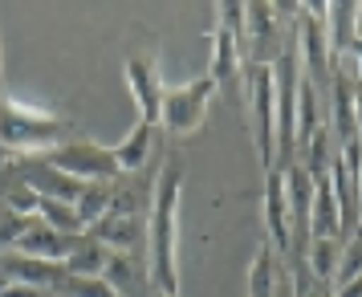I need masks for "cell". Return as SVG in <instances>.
Wrapping results in <instances>:
<instances>
[{
  "label": "cell",
  "instance_id": "18",
  "mask_svg": "<svg viewBox=\"0 0 362 297\" xmlns=\"http://www.w3.org/2000/svg\"><path fill=\"white\" fill-rule=\"evenodd\" d=\"M326 143H329V127L322 122V127L313 131V139L301 147V155H305V159H301V167H305V175H310L313 183L329 180V163H334V155H329Z\"/></svg>",
  "mask_w": 362,
  "mask_h": 297
},
{
  "label": "cell",
  "instance_id": "12",
  "mask_svg": "<svg viewBox=\"0 0 362 297\" xmlns=\"http://www.w3.org/2000/svg\"><path fill=\"white\" fill-rule=\"evenodd\" d=\"M216 90H228V82L240 78V41L228 33V29H216L212 33V74Z\"/></svg>",
  "mask_w": 362,
  "mask_h": 297
},
{
  "label": "cell",
  "instance_id": "5",
  "mask_svg": "<svg viewBox=\"0 0 362 297\" xmlns=\"http://www.w3.org/2000/svg\"><path fill=\"white\" fill-rule=\"evenodd\" d=\"M220 90H216L212 78H196V82L187 86H167L163 94V127L171 134H196L204 127V115H208V102L216 98Z\"/></svg>",
  "mask_w": 362,
  "mask_h": 297
},
{
  "label": "cell",
  "instance_id": "28",
  "mask_svg": "<svg viewBox=\"0 0 362 297\" xmlns=\"http://www.w3.org/2000/svg\"><path fill=\"white\" fill-rule=\"evenodd\" d=\"M151 297H171V293H151Z\"/></svg>",
  "mask_w": 362,
  "mask_h": 297
},
{
  "label": "cell",
  "instance_id": "13",
  "mask_svg": "<svg viewBox=\"0 0 362 297\" xmlns=\"http://www.w3.org/2000/svg\"><path fill=\"white\" fill-rule=\"evenodd\" d=\"M151 139H155V127L139 118L134 131L127 134L122 143H115V159H118V171H122V175L143 171V163H147V155H151Z\"/></svg>",
  "mask_w": 362,
  "mask_h": 297
},
{
  "label": "cell",
  "instance_id": "25",
  "mask_svg": "<svg viewBox=\"0 0 362 297\" xmlns=\"http://www.w3.org/2000/svg\"><path fill=\"white\" fill-rule=\"evenodd\" d=\"M297 293L301 297H329V289L326 285H310L305 277H297Z\"/></svg>",
  "mask_w": 362,
  "mask_h": 297
},
{
  "label": "cell",
  "instance_id": "27",
  "mask_svg": "<svg viewBox=\"0 0 362 297\" xmlns=\"http://www.w3.org/2000/svg\"><path fill=\"white\" fill-rule=\"evenodd\" d=\"M0 82H4V62H0Z\"/></svg>",
  "mask_w": 362,
  "mask_h": 297
},
{
  "label": "cell",
  "instance_id": "6",
  "mask_svg": "<svg viewBox=\"0 0 362 297\" xmlns=\"http://www.w3.org/2000/svg\"><path fill=\"white\" fill-rule=\"evenodd\" d=\"M122 69H127V86H131V98H134V106H139L143 122L159 127V122H163V94H167V86H163V78H159L155 57L134 53V57H127V66H122Z\"/></svg>",
  "mask_w": 362,
  "mask_h": 297
},
{
  "label": "cell",
  "instance_id": "11",
  "mask_svg": "<svg viewBox=\"0 0 362 297\" xmlns=\"http://www.w3.org/2000/svg\"><path fill=\"white\" fill-rule=\"evenodd\" d=\"M25 187H33L41 199H62V204H78V196L86 192V183L69 180V175H62V171H53L49 163L29 167V175H25Z\"/></svg>",
  "mask_w": 362,
  "mask_h": 297
},
{
  "label": "cell",
  "instance_id": "20",
  "mask_svg": "<svg viewBox=\"0 0 362 297\" xmlns=\"http://www.w3.org/2000/svg\"><path fill=\"white\" fill-rule=\"evenodd\" d=\"M134 257L131 252H110V261H106V269H102V281L110 285V289H118L122 297H131V285H134Z\"/></svg>",
  "mask_w": 362,
  "mask_h": 297
},
{
  "label": "cell",
  "instance_id": "17",
  "mask_svg": "<svg viewBox=\"0 0 362 297\" xmlns=\"http://www.w3.org/2000/svg\"><path fill=\"white\" fill-rule=\"evenodd\" d=\"M110 204H115V183H86V192L78 196V216H82V224H86V232L98 224L102 216L110 212Z\"/></svg>",
  "mask_w": 362,
  "mask_h": 297
},
{
  "label": "cell",
  "instance_id": "23",
  "mask_svg": "<svg viewBox=\"0 0 362 297\" xmlns=\"http://www.w3.org/2000/svg\"><path fill=\"white\" fill-rule=\"evenodd\" d=\"M29 220H33V216H21V212H13V208H8V204H0V245H17V236L25 228H29Z\"/></svg>",
  "mask_w": 362,
  "mask_h": 297
},
{
  "label": "cell",
  "instance_id": "7",
  "mask_svg": "<svg viewBox=\"0 0 362 297\" xmlns=\"http://www.w3.org/2000/svg\"><path fill=\"white\" fill-rule=\"evenodd\" d=\"M0 273L17 285H33L41 293L62 289L69 277L62 261H37V257H21V252H0Z\"/></svg>",
  "mask_w": 362,
  "mask_h": 297
},
{
  "label": "cell",
  "instance_id": "16",
  "mask_svg": "<svg viewBox=\"0 0 362 297\" xmlns=\"http://www.w3.org/2000/svg\"><path fill=\"white\" fill-rule=\"evenodd\" d=\"M37 220H45L62 236H86V224H82V216H78V208L62 204V199H37Z\"/></svg>",
  "mask_w": 362,
  "mask_h": 297
},
{
  "label": "cell",
  "instance_id": "3",
  "mask_svg": "<svg viewBox=\"0 0 362 297\" xmlns=\"http://www.w3.org/2000/svg\"><path fill=\"white\" fill-rule=\"evenodd\" d=\"M245 98H248V122H252V143L261 155L264 175L277 167V86H273V66L245 62Z\"/></svg>",
  "mask_w": 362,
  "mask_h": 297
},
{
  "label": "cell",
  "instance_id": "1",
  "mask_svg": "<svg viewBox=\"0 0 362 297\" xmlns=\"http://www.w3.org/2000/svg\"><path fill=\"white\" fill-rule=\"evenodd\" d=\"M180 192H183L180 163H163L147 220V273L155 293H171V297H180Z\"/></svg>",
  "mask_w": 362,
  "mask_h": 297
},
{
  "label": "cell",
  "instance_id": "22",
  "mask_svg": "<svg viewBox=\"0 0 362 297\" xmlns=\"http://www.w3.org/2000/svg\"><path fill=\"white\" fill-rule=\"evenodd\" d=\"M358 273H362V232L346 240V248H342V264H338V277H334V285H346V281H354Z\"/></svg>",
  "mask_w": 362,
  "mask_h": 297
},
{
  "label": "cell",
  "instance_id": "8",
  "mask_svg": "<svg viewBox=\"0 0 362 297\" xmlns=\"http://www.w3.org/2000/svg\"><path fill=\"white\" fill-rule=\"evenodd\" d=\"M264 228L277 252H293V220H289V199H285V171L273 167L264 180Z\"/></svg>",
  "mask_w": 362,
  "mask_h": 297
},
{
  "label": "cell",
  "instance_id": "14",
  "mask_svg": "<svg viewBox=\"0 0 362 297\" xmlns=\"http://www.w3.org/2000/svg\"><path fill=\"white\" fill-rule=\"evenodd\" d=\"M106 261H110V248L98 245V240L86 232V236H78L74 252L66 257V273H69V277H102Z\"/></svg>",
  "mask_w": 362,
  "mask_h": 297
},
{
  "label": "cell",
  "instance_id": "4",
  "mask_svg": "<svg viewBox=\"0 0 362 297\" xmlns=\"http://www.w3.org/2000/svg\"><path fill=\"white\" fill-rule=\"evenodd\" d=\"M45 163L53 171H62L78 183H115L122 171H118L115 147H102V143H86V139H74V143H62L57 151L45 155Z\"/></svg>",
  "mask_w": 362,
  "mask_h": 297
},
{
  "label": "cell",
  "instance_id": "9",
  "mask_svg": "<svg viewBox=\"0 0 362 297\" xmlns=\"http://www.w3.org/2000/svg\"><path fill=\"white\" fill-rule=\"evenodd\" d=\"M74 245H78V236H62L57 228H49L45 220H29V228L17 236V245L8 248V252H21V257H37V261H62L66 264V257L74 252Z\"/></svg>",
  "mask_w": 362,
  "mask_h": 297
},
{
  "label": "cell",
  "instance_id": "26",
  "mask_svg": "<svg viewBox=\"0 0 362 297\" xmlns=\"http://www.w3.org/2000/svg\"><path fill=\"white\" fill-rule=\"evenodd\" d=\"M354 118H358V139H362V82H354Z\"/></svg>",
  "mask_w": 362,
  "mask_h": 297
},
{
  "label": "cell",
  "instance_id": "15",
  "mask_svg": "<svg viewBox=\"0 0 362 297\" xmlns=\"http://www.w3.org/2000/svg\"><path fill=\"white\" fill-rule=\"evenodd\" d=\"M342 248H346V240H310V248H305V269L317 277V285H326V289L334 285L338 264H342Z\"/></svg>",
  "mask_w": 362,
  "mask_h": 297
},
{
  "label": "cell",
  "instance_id": "19",
  "mask_svg": "<svg viewBox=\"0 0 362 297\" xmlns=\"http://www.w3.org/2000/svg\"><path fill=\"white\" fill-rule=\"evenodd\" d=\"M273 285H277V252L273 245H261L252 257V273H248V297H277Z\"/></svg>",
  "mask_w": 362,
  "mask_h": 297
},
{
  "label": "cell",
  "instance_id": "2",
  "mask_svg": "<svg viewBox=\"0 0 362 297\" xmlns=\"http://www.w3.org/2000/svg\"><path fill=\"white\" fill-rule=\"evenodd\" d=\"M62 143H69L66 118L0 94V159H8V155H49Z\"/></svg>",
  "mask_w": 362,
  "mask_h": 297
},
{
  "label": "cell",
  "instance_id": "24",
  "mask_svg": "<svg viewBox=\"0 0 362 297\" xmlns=\"http://www.w3.org/2000/svg\"><path fill=\"white\" fill-rule=\"evenodd\" d=\"M0 297H49V293H41V289H33V285H17V281H13V285L0 289Z\"/></svg>",
  "mask_w": 362,
  "mask_h": 297
},
{
  "label": "cell",
  "instance_id": "21",
  "mask_svg": "<svg viewBox=\"0 0 362 297\" xmlns=\"http://www.w3.org/2000/svg\"><path fill=\"white\" fill-rule=\"evenodd\" d=\"M62 293L66 297H122L118 289H110L102 277H66Z\"/></svg>",
  "mask_w": 362,
  "mask_h": 297
},
{
  "label": "cell",
  "instance_id": "10",
  "mask_svg": "<svg viewBox=\"0 0 362 297\" xmlns=\"http://www.w3.org/2000/svg\"><path fill=\"white\" fill-rule=\"evenodd\" d=\"M90 236L98 240V245L115 248V252H131L139 240H147V228H143V220H139V212H106L90 228Z\"/></svg>",
  "mask_w": 362,
  "mask_h": 297
}]
</instances>
